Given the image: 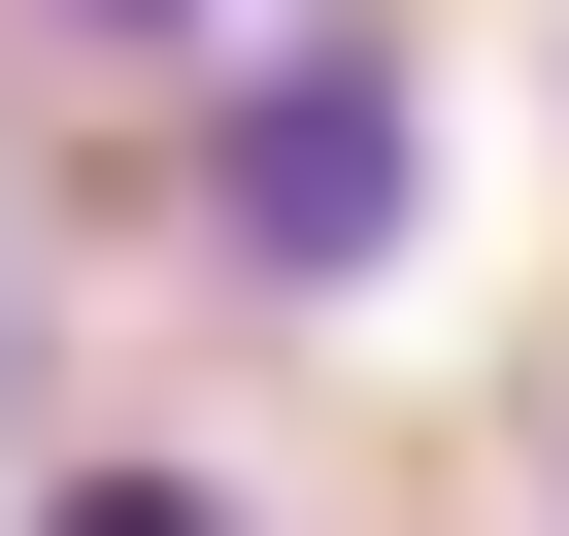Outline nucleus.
I'll use <instances>...</instances> for the list:
<instances>
[{"label": "nucleus", "mask_w": 569, "mask_h": 536, "mask_svg": "<svg viewBox=\"0 0 569 536\" xmlns=\"http://www.w3.org/2000/svg\"><path fill=\"white\" fill-rule=\"evenodd\" d=\"M402 201H436V68L369 34V0L234 34V101H201V268H234V302H369Z\"/></svg>", "instance_id": "1"}, {"label": "nucleus", "mask_w": 569, "mask_h": 536, "mask_svg": "<svg viewBox=\"0 0 569 536\" xmlns=\"http://www.w3.org/2000/svg\"><path fill=\"white\" fill-rule=\"evenodd\" d=\"M34 536H234V469H68Z\"/></svg>", "instance_id": "2"}, {"label": "nucleus", "mask_w": 569, "mask_h": 536, "mask_svg": "<svg viewBox=\"0 0 569 536\" xmlns=\"http://www.w3.org/2000/svg\"><path fill=\"white\" fill-rule=\"evenodd\" d=\"M68 34H234V0H68Z\"/></svg>", "instance_id": "3"}]
</instances>
